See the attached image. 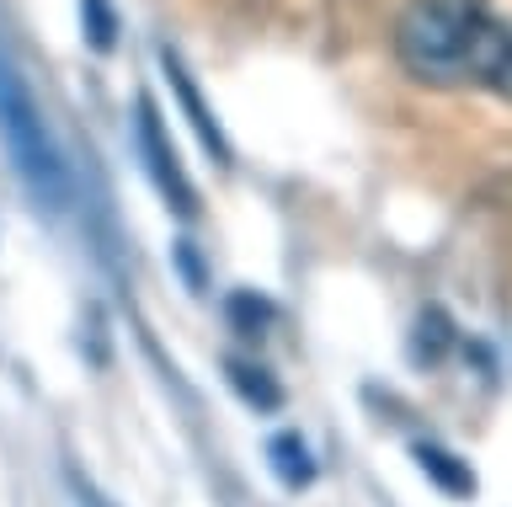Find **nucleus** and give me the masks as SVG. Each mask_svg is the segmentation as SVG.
I'll list each match as a JSON object with an SVG mask.
<instances>
[{
    "label": "nucleus",
    "instance_id": "20e7f679",
    "mask_svg": "<svg viewBox=\"0 0 512 507\" xmlns=\"http://www.w3.org/2000/svg\"><path fill=\"white\" fill-rule=\"evenodd\" d=\"M464 75L491 91L512 97V27L496 22L491 11H480L470 27V54H464Z\"/></svg>",
    "mask_w": 512,
    "mask_h": 507
},
{
    "label": "nucleus",
    "instance_id": "f257e3e1",
    "mask_svg": "<svg viewBox=\"0 0 512 507\" xmlns=\"http://www.w3.org/2000/svg\"><path fill=\"white\" fill-rule=\"evenodd\" d=\"M480 17L475 0H411L395 22V59L411 81L422 86H459L464 54H470V27Z\"/></svg>",
    "mask_w": 512,
    "mask_h": 507
},
{
    "label": "nucleus",
    "instance_id": "9d476101",
    "mask_svg": "<svg viewBox=\"0 0 512 507\" xmlns=\"http://www.w3.org/2000/svg\"><path fill=\"white\" fill-rule=\"evenodd\" d=\"M224 321H230L235 337H267L272 321H278V305H272L267 294H256V289H235L230 299H224Z\"/></svg>",
    "mask_w": 512,
    "mask_h": 507
},
{
    "label": "nucleus",
    "instance_id": "6e6552de",
    "mask_svg": "<svg viewBox=\"0 0 512 507\" xmlns=\"http://www.w3.org/2000/svg\"><path fill=\"white\" fill-rule=\"evenodd\" d=\"M224 379H230V390H235L246 406H256V411H278V406H283V385L262 369V363H251V358H224Z\"/></svg>",
    "mask_w": 512,
    "mask_h": 507
},
{
    "label": "nucleus",
    "instance_id": "423d86ee",
    "mask_svg": "<svg viewBox=\"0 0 512 507\" xmlns=\"http://www.w3.org/2000/svg\"><path fill=\"white\" fill-rule=\"evenodd\" d=\"M454 342H459V331H454V321H448V310L427 305L422 315H416V326H411L406 353H411V363H422V369H438V363L454 353Z\"/></svg>",
    "mask_w": 512,
    "mask_h": 507
},
{
    "label": "nucleus",
    "instance_id": "9b49d317",
    "mask_svg": "<svg viewBox=\"0 0 512 507\" xmlns=\"http://www.w3.org/2000/svg\"><path fill=\"white\" fill-rule=\"evenodd\" d=\"M80 27H86V43L96 54H112V43H118V11L107 0H80Z\"/></svg>",
    "mask_w": 512,
    "mask_h": 507
},
{
    "label": "nucleus",
    "instance_id": "7ed1b4c3",
    "mask_svg": "<svg viewBox=\"0 0 512 507\" xmlns=\"http://www.w3.org/2000/svg\"><path fill=\"white\" fill-rule=\"evenodd\" d=\"M134 150H139L144 171H150L155 193L166 198V209H171L176 219H198V187L187 182L182 161H176V145H171V134H166V123H160V113H155V102H150V97H139Z\"/></svg>",
    "mask_w": 512,
    "mask_h": 507
},
{
    "label": "nucleus",
    "instance_id": "1a4fd4ad",
    "mask_svg": "<svg viewBox=\"0 0 512 507\" xmlns=\"http://www.w3.org/2000/svg\"><path fill=\"white\" fill-rule=\"evenodd\" d=\"M416 465H422V475L427 481H438L448 497H475V470L464 465L459 454H448L443 443H416Z\"/></svg>",
    "mask_w": 512,
    "mask_h": 507
},
{
    "label": "nucleus",
    "instance_id": "f03ea898",
    "mask_svg": "<svg viewBox=\"0 0 512 507\" xmlns=\"http://www.w3.org/2000/svg\"><path fill=\"white\" fill-rule=\"evenodd\" d=\"M0 145H6L16 177L32 187V198L48 203V209H64V198H70V171H64V155H59L38 102H32L22 70H16L11 59H0Z\"/></svg>",
    "mask_w": 512,
    "mask_h": 507
},
{
    "label": "nucleus",
    "instance_id": "0eeeda50",
    "mask_svg": "<svg viewBox=\"0 0 512 507\" xmlns=\"http://www.w3.org/2000/svg\"><path fill=\"white\" fill-rule=\"evenodd\" d=\"M267 465H272V475H278L288 491H304L315 481V454H310V443H304L299 433H272L267 438Z\"/></svg>",
    "mask_w": 512,
    "mask_h": 507
},
{
    "label": "nucleus",
    "instance_id": "39448f33",
    "mask_svg": "<svg viewBox=\"0 0 512 507\" xmlns=\"http://www.w3.org/2000/svg\"><path fill=\"white\" fill-rule=\"evenodd\" d=\"M160 70H166V81H171V91H176V102H182V113H187V123H192V134H198V139H203V150L214 155V166H230V139L219 134L214 113L203 107V97H198V86H192L187 65H182V59H176L171 49H160Z\"/></svg>",
    "mask_w": 512,
    "mask_h": 507
}]
</instances>
